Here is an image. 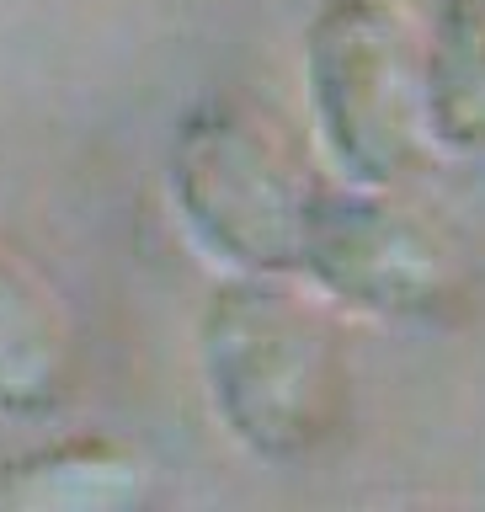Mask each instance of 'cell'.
I'll return each mask as SVG.
<instances>
[{"mask_svg": "<svg viewBox=\"0 0 485 512\" xmlns=\"http://www.w3.org/2000/svg\"><path fill=\"white\" fill-rule=\"evenodd\" d=\"M75 384L80 347L59 294L0 246V422H54Z\"/></svg>", "mask_w": 485, "mask_h": 512, "instance_id": "5", "label": "cell"}, {"mask_svg": "<svg viewBox=\"0 0 485 512\" xmlns=\"http://www.w3.org/2000/svg\"><path fill=\"white\" fill-rule=\"evenodd\" d=\"M315 150L342 187L395 192L427 139L422 27L400 0H326L299 48Z\"/></svg>", "mask_w": 485, "mask_h": 512, "instance_id": "2", "label": "cell"}, {"mask_svg": "<svg viewBox=\"0 0 485 512\" xmlns=\"http://www.w3.org/2000/svg\"><path fill=\"white\" fill-rule=\"evenodd\" d=\"M427 139L438 155H485V0H438L422 32Z\"/></svg>", "mask_w": 485, "mask_h": 512, "instance_id": "7", "label": "cell"}, {"mask_svg": "<svg viewBox=\"0 0 485 512\" xmlns=\"http://www.w3.org/2000/svg\"><path fill=\"white\" fill-rule=\"evenodd\" d=\"M166 208L219 278H294L315 187L240 102H198L166 144Z\"/></svg>", "mask_w": 485, "mask_h": 512, "instance_id": "3", "label": "cell"}, {"mask_svg": "<svg viewBox=\"0 0 485 512\" xmlns=\"http://www.w3.org/2000/svg\"><path fill=\"white\" fill-rule=\"evenodd\" d=\"M198 374L208 416L256 464L310 459L336 422V347L294 278H219L198 315Z\"/></svg>", "mask_w": 485, "mask_h": 512, "instance_id": "1", "label": "cell"}, {"mask_svg": "<svg viewBox=\"0 0 485 512\" xmlns=\"http://www.w3.org/2000/svg\"><path fill=\"white\" fill-rule=\"evenodd\" d=\"M299 288L320 304L379 326H422L454 294V267L438 230L395 203V192L342 187L315 192L299 251Z\"/></svg>", "mask_w": 485, "mask_h": 512, "instance_id": "4", "label": "cell"}, {"mask_svg": "<svg viewBox=\"0 0 485 512\" xmlns=\"http://www.w3.org/2000/svg\"><path fill=\"white\" fill-rule=\"evenodd\" d=\"M150 496V464L118 438H59L0 464V512H128Z\"/></svg>", "mask_w": 485, "mask_h": 512, "instance_id": "6", "label": "cell"}]
</instances>
